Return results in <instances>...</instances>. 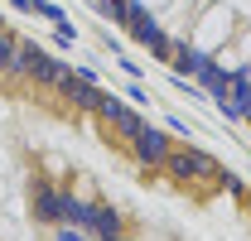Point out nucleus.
Segmentation results:
<instances>
[{
    "instance_id": "obj_3",
    "label": "nucleus",
    "mask_w": 251,
    "mask_h": 241,
    "mask_svg": "<svg viewBox=\"0 0 251 241\" xmlns=\"http://www.w3.org/2000/svg\"><path fill=\"white\" fill-rule=\"evenodd\" d=\"M97 116L106 120V130H116L121 140H135V135L145 130V120L135 116V111H130L126 101H116V96H106V92H101V101H97Z\"/></svg>"
},
{
    "instance_id": "obj_5",
    "label": "nucleus",
    "mask_w": 251,
    "mask_h": 241,
    "mask_svg": "<svg viewBox=\"0 0 251 241\" xmlns=\"http://www.w3.org/2000/svg\"><path fill=\"white\" fill-rule=\"evenodd\" d=\"M63 92H68V101L77 106V111H97V101H101V92L92 87V77L87 72H63Z\"/></svg>"
},
{
    "instance_id": "obj_1",
    "label": "nucleus",
    "mask_w": 251,
    "mask_h": 241,
    "mask_svg": "<svg viewBox=\"0 0 251 241\" xmlns=\"http://www.w3.org/2000/svg\"><path fill=\"white\" fill-rule=\"evenodd\" d=\"M29 208L39 222L49 227H87V203H77L73 193H63L58 183H34L29 188Z\"/></svg>"
},
{
    "instance_id": "obj_7",
    "label": "nucleus",
    "mask_w": 251,
    "mask_h": 241,
    "mask_svg": "<svg viewBox=\"0 0 251 241\" xmlns=\"http://www.w3.org/2000/svg\"><path fill=\"white\" fill-rule=\"evenodd\" d=\"M87 232H97L101 241H116V237H121V217H116V208H87Z\"/></svg>"
},
{
    "instance_id": "obj_6",
    "label": "nucleus",
    "mask_w": 251,
    "mask_h": 241,
    "mask_svg": "<svg viewBox=\"0 0 251 241\" xmlns=\"http://www.w3.org/2000/svg\"><path fill=\"white\" fill-rule=\"evenodd\" d=\"M130 145H135V154H140V164H150V169L169 159V135H164V130H150V125H145Z\"/></svg>"
},
{
    "instance_id": "obj_8",
    "label": "nucleus",
    "mask_w": 251,
    "mask_h": 241,
    "mask_svg": "<svg viewBox=\"0 0 251 241\" xmlns=\"http://www.w3.org/2000/svg\"><path fill=\"white\" fill-rule=\"evenodd\" d=\"M20 68V39L0 24V72H15Z\"/></svg>"
},
{
    "instance_id": "obj_4",
    "label": "nucleus",
    "mask_w": 251,
    "mask_h": 241,
    "mask_svg": "<svg viewBox=\"0 0 251 241\" xmlns=\"http://www.w3.org/2000/svg\"><path fill=\"white\" fill-rule=\"evenodd\" d=\"M15 72H25V77H34V82H63V68L58 58H49L44 48H34V44H20V68Z\"/></svg>"
},
{
    "instance_id": "obj_9",
    "label": "nucleus",
    "mask_w": 251,
    "mask_h": 241,
    "mask_svg": "<svg viewBox=\"0 0 251 241\" xmlns=\"http://www.w3.org/2000/svg\"><path fill=\"white\" fill-rule=\"evenodd\" d=\"M53 241H82V237H77V232H58Z\"/></svg>"
},
{
    "instance_id": "obj_2",
    "label": "nucleus",
    "mask_w": 251,
    "mask_h": 241,
    "mask_svg": "<svg viewBox=\"0 0 251 241\" xmlns=\"http://www.w3.org/2000/svg\"><path fill=\"white\" fill-rule=\"evenodd\" d=\"M164 169H169V179H179V183H188V179H222L218 164H213L203 150H169Z\"/></svg>"
}]
</instances>
